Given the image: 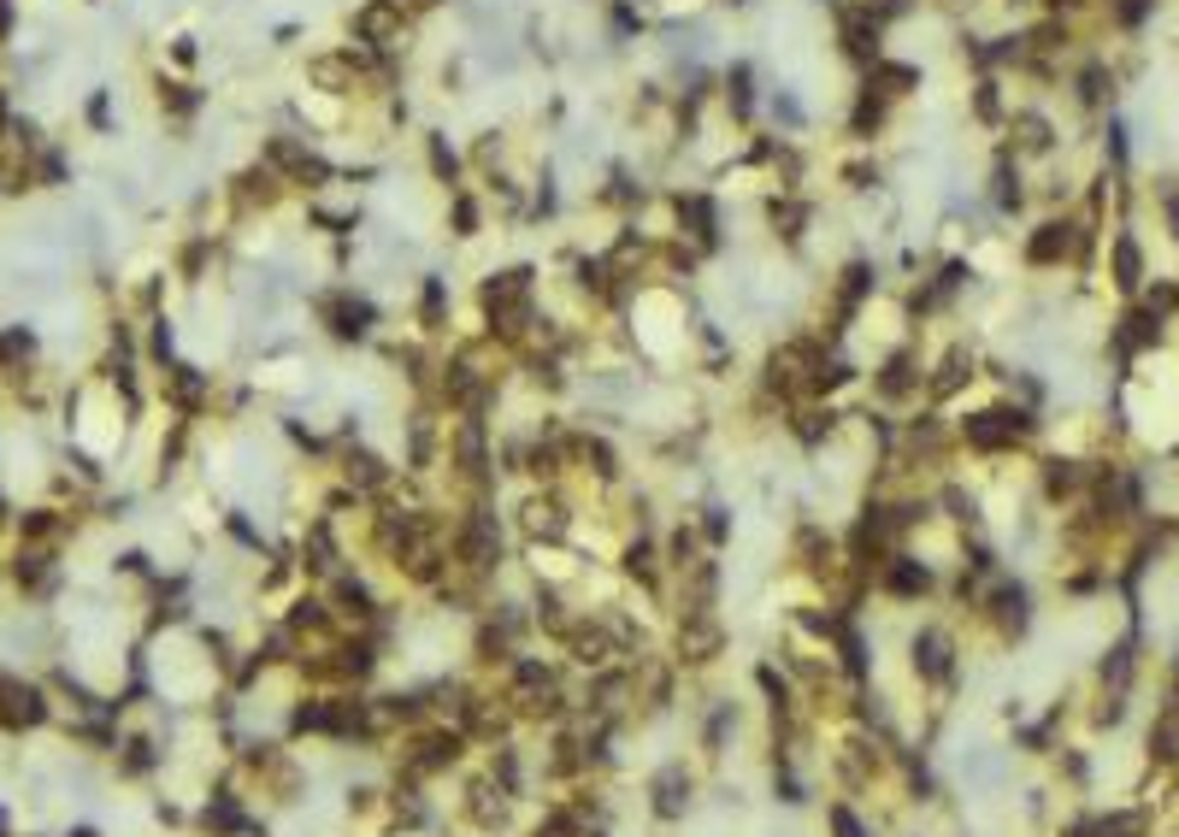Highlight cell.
Segmentation results:
<instances>
[{
    "label": "cell",
    "instance_id": "cell-2",
    "mask_svg": "<svg viewBox=\"0 0 1179 837\" xmlns=\"http://www.w3.org/2000/svg\"><path fill=\"white\" fill-rule=\"evenodd\" d=\"M42 690L36 685H24V678H0V726L7 731H24V726H36L42 720Z\"/></svg>",
    "mask_w": 1179,
    "mask_h": 837
},
{
    "label": "cell",
    "instance_id": "cell-3",
    "mask_svg": "<svg viewBox=\"0 0 1179 837\" xmlns=\"http://www.w3.org/2000/svg\"><path fill=\"white\" fill-rule=\"evenodd\" d=\"M396 7L407 12V19H419V24H425V19H431V12L442 7V0H396Z\"/></svg>",
    "mask_w": 1179,
    "mask_h": 837
},
{
    "label": "cell",
    "instance_id": "cell-1",
    "mask_svg": "<svg viewBox=\"0 0 1179 837\" xmlns=\"http://www.w3.org/2000/svg\"><path fill=\"white\" fill-rule=\"evenodd\" d=\"M313 319L319 331L331 336V343H372V331H378V307H372L361 289H324V296L313 301Z\"/></svg>",
    "mask_w": 1179,
    "mask_h": 837
}]
</instances>
